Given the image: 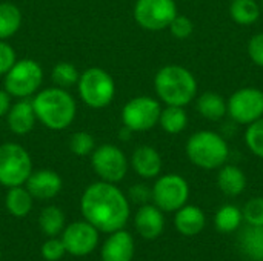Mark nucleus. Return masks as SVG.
Returning <instances> with one entry per match:
<instances>
[{
	"instance_id": "7c9ffc66",
	"label": "nucleus",
	"mask_w": 263,
	"mask_h": 261,
	"mask_svg": "<svg viewBox=\"0 0 263 261\" xmlns=\"http://www.w3.org/2000/svg\"><path fill=\"white\" fill-rule=\"evenodd\" d=\"M245 143L254 155L263 158V117L248 125L245 131Z\"/></svg>"
},
{
	"instance_id": "4468645a",
	"label": "nucleus",
	"mask_w": 263,
	"mask_h": 261,
	"mask_svg": "<svg viewBox=\"0 0 263 261\" xmlns=\"http://www.w3.org/2000/svg\"><path fill=\"white\" fill-rule=\"evenodd\" d=\"M62 186H63L62 177L55 171H51V169L32 171L25 183V188L37 200L54 198L62 191Z\"/></svg>"
},
{
	"instance_id": "58836bf2",
	"label": "nucleus",
	"mask_w": 263,
	"mask_h": 261,
	"mask_svg": "<svg viewBox=\"0 0 263 261\" xmlns=\"http://www.w3.org/2000/svg\"><path fill=\"white\" fill-rule=\"evenodd\" d=\"M131 134H133V131H131L129 128L123 126V128L120 129V132H119V138H120V140H129V138H131Z\"/></svg>"
},
{
	"instance_id": "f8f14e48",
	"label": "nucleus",
	"mask_w": 263,
	"mask_h": 261,
	"mask_svg": "<svg viewBox=\"0 0 263 261\" xmlns=\"http://www.w3.org/2000/svg\"><path fill=\"white\" fill-rule=\"evenodd\" d=\"M228 115L237 125H251L263 117V91L257 88H242L227 102Z\"/></svg>"
},
{
	"instance_id": "9d476101",
	"label": "nucleus",
	"mask_w": 263,
	"mask_h": 261,
	"mask_svg": "<svg viewBox=\"0 0 263 261\" xmlns=\"http://www.w3.org/2000/svg\"><path fill=\"white\" fill-rule=\"evenodd\" d=\"M153 202L163 212H176L186 205L190 186L179 174H166L156 180L153 186Z\"/></svg>"
},
{
	"instance_id": "c9c22d12",
	"label": "nucleus",
	"mask_w": 263,
	"mask_h": 261,
	"mask_svg": "<svg viewBox=\"0 0 263 261\" xmlns=\"http://www.w3.org/2000/svg\"><path fill=\"white\" fill-rule=\"evenodd\" d=\"M248 55L254 65L263 68V32L253 35L248 42Z\"/></svg>"
},
{
	"instance_id": "5701e85b",
	"label": "nucleus",
	"mask_w": 263,
	"mask_h": 261,
	"mask_svg": "<svg viewBox=\"0 0 263 261\" xmlns=\"http://www.w3.org/2000/svg\"><path fill=\"white\" fill-rule=\"evenodd\" d=\"M32 203H34V197L29 194L25 185L8 188V192L5 197V206L12 217H17V218L26 217L32 209Z\"/></svg>"
},
{
	"instance_id": "4c0bfd02",
	"label": "nucleus",
	"mask_w": 263,
	"mask_h": 261,
	"mask_svg": "<svg viewBox=\"0 0 263 261\" xmlns=\"http://www.w3.org/2000/svg\"><path fill=\"white\" fill-rule=\"evenodd\" d=\"M11 98H12V97L8 94V91H6L5 88L0 89V118H2V117H6L8 111L11 109V105H12Z\"/></svg>"
},
{
	"instance_id": "39448f33",
	"label": "nucleus",
	"mask_w": 263,
	"mask_h": 261,
	"mask_svg": "<svg viewBox=\"0 0 263 261\" xmlns=\"http://www.w3.org/2000/svg\"><path fill=\"white\" fill-rule=\"evenodd\" d=\"M77 91L80 100L92 108L102 109L111 105L116 95V83L114 78L102 68H88L85 69L77 82Z\"/></svg>"
},
{
	"instance_id": "393cba45",
	"label": "nucleus",
	"mask_w": 263,
	"mask_h": 261,
	"mask_svg": "<svg viewBox=\"0 0 263 261\" xmlns=\"http://www.w3.org/2000/svg\"><path fill=\"white\" fill-rule=\"evenodd\" d=\"M159 125L166 134H180L188 126V114L183 106H168L162 109Z\"/></svg>"
},
{
	"instance_id": "f257e3e1",
	"label": "nucleus",
	"mask_w": 263,
	"mask_h": 261,
	"mask_svg": "<svg viewBox=\"0 0 263 261\" xmlns=\"http://www.w3.org/2000/svg\"><path fill=\"white\" fill-rule=\"evenodd\" d=\"M80 212L99 232L111 234L125 228L131 208L126 195L116 186V183L100 180L83 191Z\"/></svg>"
},
{
	"instance_id": "dca6fc26",
	"label": "nucleus",
	"mask_w": 263,
	"mask_h": 261,
	"mask_svg": "<svg viewBox=\"0 0 263 261\" xmlns=\"http://www.w3.org/2000/svg\"><path fill=\"white\" fill-rule=\"evenodd\" d=\"M37 117L31 98H18V102L11 105L6 114L8 129L15 135H26L35 126Z\"/></svg>"
},
{
	"instance_id": "cd10ccee",
	"label": "nucleus",
	"mask_w": 263,
	"mask_h": 261,
	"mask_svg": "<svg viewBox=\"0 0 263 261\" xmlns=\"http://www.w3.org/2000/svg\"><path fill=\"white\" fill-rule=\"evenodd\" d=\"M243 220V215H242V211L233 205H227V206H222L217 214H216V218H214V223H216V228L223 232V234H231L234 231L239 229L240 223Z\"/></svg>"
},
{
	"instance_id": "c85d7f7f",
	"label": "nucleus",
	"mask_w": 263,
	"mask_h": 261,
	"mask_svg": "<svg viewBox=\"0 0 263 261\" xmlns=\"http://www.w3.org/2000/svg\"><path fill=\"white\" fill-rule=\"evenodd\" d=\"M79 77H80V72L69 62L55 63L52 68V72H51V78H52L54 85L59 88H63V89H68V88L77 85Z\"/></svg>"
},
{
	"instance_id": "6ab92c4d",
	"label": "nucleus",
	"mask_w": 263,
	"mask_h": 261,
	"mask_svg": "<svg viewBox=\"0 0 263 261\" xmlns=\"http://www.w3.org/2000/svg\"><path fill=\"white\" fill-rule=\"evenodd\" d=\"M206 223L205 214L200 208L193 205H185L176 211L174 215V226L176 229L186 237L197 235L203 231Z\"/></svg>"
},
{
	"instance_id": "423d86ee",
	"label": "nucleus",
	"mask_w": 263,
	"mask_h": 261,
	"mask_svg": "<svg viewBox=\"0 0 263 261\" xmlns=\"http://www.w3.org/2000/svg\"><path fill=\"white\" fill-rule=\"evenodd\" d=\"M3 88L14 98H29L42 86L43 69L32 58L15 60L11 69L3 75Z\"/></svg>"
},
{
	"instance_id": "f3484780",
	"label": "nucleus",
	"mask_w": 263,
	"mask_h": 261,
	"mask_svg": "<svg viewBox=\"0 0 263 261\" xmlns=\"http://www.w3.org/2000/svg\"><path fill=\"white\" fill-rule=\"evenodd\" d=\"M134 226L140 237L145 240L157 238L165 228L163 211H160L156 205H142L134 217Z\"/></svg>"
},
{
	"instance_id": "1a4fd4ad",
	"label": "nucleus",
	"mask_w": 263,
	"mask_h": 261,
	"mask_svg": "<svg viewBox=\"0 0 263 261\" xmlns=\"http://www.w3.org/2000/svg\"><path fill=\"white\" fill-rule=\"evenodd\" d=\"M162 108L149 95H139L128 100L122 109V123L133 132H145L159 125Z\"/></svg>"
},
{
	"instance_id": "a211bd4d",
	"label": "nucleus",
	"mask_w": 263,
	"mask_h": 261,
	"mask_svg": "<svg viewBox=\"0 0 263 261\" xmlns=\"http://www.w3.org/2000/svg\"><path fill=\"white\" fill-rule=\"evenodd\" d=\"M131 168L142 178H156L162 171V157L156 148L142 145L131 155Z\"/></svg>"
},
{
	"instance_id": "a19ab883",
	"label": "nucleus",
	"mask_w": 263,
	"mask_h": 261,
	"mask_svg": "<svg viewBox=\"0 0 263 261\" xmlns=\"http://www.w3.org/2000/svg\"><path fill=\"white\" fill-rule=\"evenodd\" d=\"M0 260H2V254H0Z\"/></svg>"
},
{
	"instance_id": "a878e982",
	"label": "nucleus",
	"mask_w": 263,
	"mask_h": 261,
	"mask_svg": "<svg viewBox=\"0 0 263 261\" xmlns=\"http://www.w3.org/2000/svg\"><path fill=\"white\" fill-rule=\"evenodd\" d=\"M260 6L256 0H233L230 5L231 18L242 26L253 25L260 17Z\"/></svg>"
},
{
	"instance_id": "20e7f679",
	"label": "nucleus",
	"mask_w": 263,
	"mask_h": 261,
	"mask_svg": "<svg viewBox=\"0 0 263 261\" xmlns=\"http://www.w3.org/2000/svg\"><path fill=\"white\" fill-rule=\"evenodd\" d=\"M185 152L193 165L206 171L222 168L230 155L227 140L214 131L193 134L186 142Z\"/></svg>"
},
{
	"instance_id": "ea45409f",
	"label": "nucleus",
	"mask_w": 263,
	"mask_h": 261,
	"mask_svg": "<svg viewBox=\"0 0 263 261\" xmlns=\"http://www.w3.org/2000/svg\"><path fill=\"white\" fill-rule=\"evenodd\" d=\"M260 8H262V9H263V0H262V3H260Z\"/></svg>"
},
{
	"instance_id": "7ed1b4c3",
	"label": "nucleus",
	"mask_w": 263,
	"mask_h": 261,
	"mask_svg": "<svg viewBox=\"0 0 263 261\" xmlns=\"http://www.w3.org/2000/svg\"><path fill=\"white\" fill-rule=\"evenodd\" d=\"M154 89L165 105L186 106L197 94V80L193 72L179 65L160 68L154 77Z\"/></svg>"
},
{
	"instance_id": "aec40b11",
	"label": "nucleus",
	"mask_w": 263,
	"mask_h": 261,
	"mask_svg": "<svg viewBox=\"0 0 263 261\" xmlns=\"http://www.w3.org/2000/svg\"><path fill=\"white\" fill-rule=\"evenodd\" d=\"M217 185L225 195L237 197L247 188V177L240 168L234 165H223L217 175Z\"/></svg>"
},
{
	"instance_id": "9b49d317",
	"label": "nucleus",
	"mask_w": 263,
	"mask_h": 261,
	"mask_svg": "<svg viewBox=\"0 0 263 261\" xmlns=\"http://www.w3.org/2000/svg\"><path fill=\"white\" fill-rule=\"evenodd\" d=\"M174 0H136L134 20L146 31H163L177 15Z\"/></svg>"
},
{
	"instance_id": "c756f323",
	"label": "nucleus",
	"mask_w": 263,
	"mask_h": 261,
	"mask_svg": "<svg viewBox=\"0 0 263 261\" xmlns=\"http://www.w3.org/2000/svg\"><path fill=\"white\" fill-rule=\"evenodd\" d=\"M69 149L77 157H86L91 155L96 149V140L94 137L86 131L74 132L69 138Z\"/></svg>"
},
{
	"instance_id": "f704fd0d",
	"label": "nucleus",
	"mask_w": 263,
	"mask_h": 261,
	"mask_svg": "<svg viewBox=\"0 0 263 261\" xmlns=\"http://www.w3.org/2000/svg\"><path fill=\"white\" fill-rule=\"evenodd\" d=\"M15 60H17V55H15L14 48L5 40H0V75H5L11 69V66L15 63Z\"/></svg>"
},
{
	"instance_id": "f03ea898",
	"label": "nucleus",
	"mask_w": 263,
	"mask_h": 261,
	"mask_svg": "<svg viewBox=\"0 0 263 261\" xmlns=\"http://www.w3.org/2000/svg\"><path fill=\"white\" fill-rule=\"evenodd\" d=\"M37 122L51 131H63L72 125L77 115V103L74 97L63 88L52 86L39 89L32 98Z\"/></svg>"
},
{
	"instance_id": "473e14b6",
	"label": "nucleus",
	"mask_w": 263,
	"mask_h": 261,
	"mask_svg": "<svg viewBox=\"0 0 263 261\" xmlns=\"http://www.w3.org/2000/svg\"><path fill=\"white\" fill-rule=\"evenodd\" d=\"M65 254H66V249H65L62 238L48 237V240L42 245V257L46 261L62 260Z\"/></svg>"
},
{
	"instance_id": "e433bc0d",
	"label": "nucleus",
	"mask_w": 263,
	"mask_h": 261,
	"mask_svg": "<svg viewBox=\"0 0 263 261\" xmlns=\"http://www.w3.org/2000/svg\"><path fill=\"white\" fill-rule=\"evenodd\" d=\"M129 198L134 203L146 205L149 198H153V191L146 185H134L129 189Z\"/></svg>"
},
{
	"instance_id": "72a5a7b5",
	"label": "nucleus",
	"mask_w": 263,
	"mask_h": 261,
	"mask_svg": "<svg viewBox=\"0 0 263 261\" xmlns=\"http://www.w3.org/2000/svg\"><path fill=\"white\" fill-rule=\"evenodd\" d=\"M168 28H170L171 34L176 38H179V40L188 38L193 34V31H194V25H193L191 18H188L186 15H180V14H177L173 18V22L170 23Z\"/></svg>"
},
{
	"instance_id": "b1692460",
	"label": "nucleus",
	"mask_w": 263,
	"mask_h": 261,
	"mask_svg": "<svg viewBox=\"0 0 263 261\" xmlns=\"http://www.w3.org/2000/svg\"><path fill=\"white\" fill-rule=\"evenodd\" d=\"M22 11L9 2H0V40L12 37L22 26Z\"/></svg>"
},
{
	"instance_id": "6e6552de",
	"label": "nucleus",
	"mask_w": 263,
	"mask_h": 261,
	"mask_svg": "<svg viewBox=\"0 0 263 261\" xmlns=\"http://www.w3.org/2000/svg\"><path fill=\"white\" fill-rule=\"evenodd\" d=\"M91 166L96 175L108 183H119L125 178L129 162L123 151L111 143L96 146L91 154Z\"/></svg>"
},
{
	"instance_id": "2f4dec72",
	"label": "nucleus",
	"mask_w": 263,
	"mask_h": 261,
	"mask_svg": "<svg viewBox=\"0 0 263 261\" xmlns=\"http://www.w3.org/2000/svg\"><path fill=\"white\" fill-rule=\"evenodd\" d=\"M243 220L251 226H263V197H254L247 202L242 211Z\"/></svg>"
},
{
	"instance_id": "bb28decb",
	"label": "nucleus",
	"mask_w": 263,
	"mask_h": 261,
	"mask_svg": "<svg viewBox=\"0 0 263 261\" xmlns=\"http://www.w3.org/2000/svg\"><path fill=\"white\" fill-rule=\"evenodd\" d=\"M39 226L46 237H57L65 229V214L57 206H46L39 215Z\"/></svg>"
},
{
	"instance_id": "0eeeda50",
	"label": "nucleus",
	"mask_w": 263,
	"mask_h": 261,
	"mask_svg": "<svg viewBox=\"0 0 263 261\" xmlns=\"http://www.w3.org/2000/svg\"><path fill=\"white\" fill-rule=\"evenodd\" d=\"M32 172L29 152L18 143L0 145V185L5 188L22 186Z\"/></svg>"
},
{
	"instance_id": "2eb2a0df",
	"label": "nucleus",
	"mask_w": 263,
	"mask_h": 261,
	"mask_svg": "<svg viewBox=\"0 0 263 261\" xmlns=\"http://www.w3.org/2000/svg\"><path fill=\"white\" fill-rule=\"evenodd\" d=\"M134 251L136 246L133 235L123 229H119L111 232L105 240L100 249V257L102 261H133Z\"/></svg>"
},
{
	"instance_id": "ddd939ff",
	"label": "nucleus",
	"mask_w": 263,
	"mask_h": 261,
	"mask_svg": "<svg viewBox=\"0 0 263 261\" xmlns=\"http://www.w3.org/2000/svg\"><path fill=\"white\" fill-rule=\"evenodd\" d=\"M62 242L66 254L74 257H86L99 245V231L86 220L74 222L62 231Z\"/></svg>"
},
{
	"instance_id": "412c9836",
	"label": "nucleus",
	"mask_w": 263,
	"mask_h": 261,
	"mask_svg": "<svg viewBox=\"0 0 263 261\" xmlns=\"http://www.w3.org/2000/svg\"><path fill=\"white\" fill-rule=\"evenodd\" d=\"M239 248L248 258L263 261V226L247 225L239 234Z\"/></svg>"
},
{
	"instance_id": "4be33fe9",
	"label": "nucleus",
	"mask_w": 263,
	"mask_h": 261,
	"mask_svg": "<svg viewBox=\"0 0 263 261\" xmlns=\"http://www.w3.org/2000/svg\"><path fill=\"white\" fill-rule=\"evenodd\" d=\"M196 108L197 112L210 122H219L228 112L227 100L217 92H203L199 95Z\"/></svg>"
}]
</instances>
